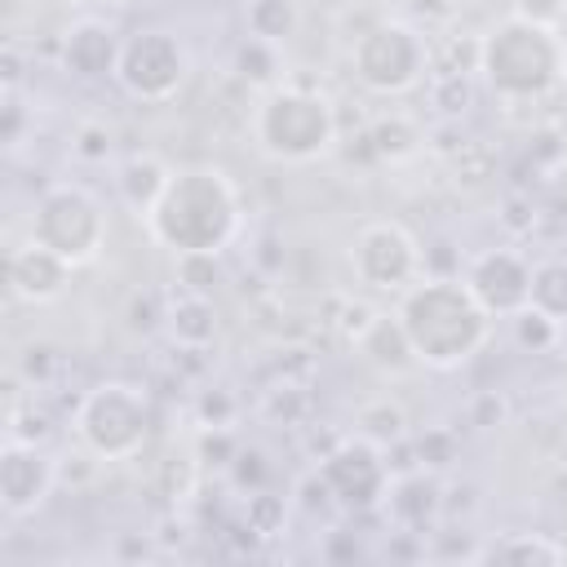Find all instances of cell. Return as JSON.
Segmentation results:
<instances>
[{"mask_svg": "<svg viewBox=\"0 0 567 567\" xmlns=\"http://www.w3.org/2000/svg\"><path fill=\"white\" fill-rule=\"evenodd\" d=\"M146 235L155 248L177 252H226L244 230L239 182L221 164H182L168 190L146 213Z\"/></svg>", "mask_w": 567, "mask_h": 567, "instance_id": "1", "label": "cell"}, {"mask_svg": "<svg viewBox=\"0 0 567 567\" xmlns=\"http://www.w3.org/2000/svg\"><path fill=\"white\" fill-rule=\"evenodd\" d=\"M394 315L416 350V363L434 372H456L478 359L496 328L461 275H421L399 292Z\"/></svg>", "mask_w": 567, "mask_h": 567, "instance_id": "2", "label": "cell"}, {"mask_svg": "<svg viewBox=\"0 0 567 567\" xmlns=\"http://www.w3.org/2000/svg\"><path fill=\"white\" fill-rule=\"evenodd\" d=\"M567 44L549 27H532L518 18H501L483 31V66L478 80L505 106H532L563 89Z\"/></svg>", "mask_w": 567, "mask_h": 567, "instance_id": "3", "label": "cell"}, {"mask_svg": "<svg viewBox=\"0 0 567 567\" xmlns=\"http://www.w3.org/2000/svg\"><path fill=\"white\" fill-rule=\"evenodd\" d=\"M252 146L275 164H315L337 151L341 124L332 97L301 80H284L266 89L252 106Z\"/></svg>", "mask_w": 567, "mask_h": 567, "instance_id": "4", "label": "cell"}, {"mask_svg": "<svg viewBox=\"0 0 567 567\" xmlns=\"http://www.w3.org/2000/svg\"><path fill=\"white\" fill-rule=\"evenodd\" d=\"M151 394L137 381H97L75 399L71 430L102 461H133L151 443Z\"/></svg>", "mask_w": 567, "mask_h": 567, "instance_id": "5", "label": "cell"}, {"mask_svg": "<svg viewBox=\"0 0 567 567\" xmlns=\"http://www.w3.org/2000/svg\"><path fill=\"white\" fill-rule=\"evenodd\" d=\"M430 66H434L430 35L416 22H403V18H377L350 44V71L377 97L412 93L416 84L430 80Z\"/></svg>", "mask_w": 567, "mask_h": 567, "instance_id": "6", "label": "cell"}, {"mask_svg": "<svg viewBox=\"0 0 567 567\" xmlns=\"http://www.w3.org/2000/svg\"><path fill=\"white\" fill-rule=\"evenodd\" d=\"M27 235L80 270V266L97 261V252L106 248L111 217H106V204L97 199V190H89L84 182H53L35 195Z\"/></svg>", "mask_w": 567, "mask_h": 567, "instance_id": "7", "label": "cell"}, {"mask_svg": "<svg viewBox=\"0 0 567 567\" xmlns=\"http://www.w3.org/2000/svg\"><path fill=\"white\" fill-rule=\"evenodd\" d=\"M190 71V53L177 40V31L168 27H137L133 35H124L120 44V66H115V84L146 106H164L182 93Z\"/></svg>", "mask_w": 567, "mask_h": 567, "instance_id": "8", "label": "cell"}, {"mask_svg": "<svg viewBox=\"0 0 567 567\" xmlns=\"http://www.w3.org/2000/svg\"><path fill=\"white\" fill-rule=\"evenodd\" d=\"M350 270L368 292L399 297L425 275V248L399 217H372L350 239Z\"/></svg>", "mask_w": 567, "mask_h": 567, "instance_id": "9", "label": "cell"}, {"mask_svg": "<svg viewBox=\"0 0 567 567\" xmlns=\"http://www.w3.org/2000/svg\"><path fill=\"white\" fill-rule=\"evenodd\" d=\"M319 470L332 483V496L341 509L350 514H381V501L390 492V465H385V447H377L363 434H346L328 461H319Z\"/></svg>", "mask_w": 567, "mask_h": 567, "instance_id": "10", "label": "cell"}, {"mask_svg": "<svg viewBox=\"0 0 567 567\" xmlns=\"http://www.w3.org/2000/svg\"><path fill=\"white\" fill-rule=\"evenodd\" d=\"M461 279L470 284V292L478 297V306L492 319H514L532 301V261L518 248H509V244L474 252L465 261Z\"/></svg>", "mask_w": 567, "mask_h": 567, "instance_id": "11", "label": "cell"}, {"mask_svg": "<svg viewBox=\"0 0 567 567\" xmlns=\"http://www.w3.org/2000/svg\"><path fill=\"white\" fill-rule=\"evenodd\" d=\"M53 492H58L53 456H44L40 443L4 439L0 443V509H4V518L18 523V518L40 514Z\"/></svg>", "mask_w": 567, "mask_h": 567, "instance_id": "12", "label": "cell"}, {"mask_svg": "<svg viewBox=\"0 0 567 567\" xmlns=\"http://www.w3.org/2000/svg\"><path fill=\"white\" fill-rule=\"evenodd\" d=\"M120 35L106 18H93V13H80L66 22L62 40H58V62L71 80H115V66H120Z\"/></svg>", "mask_w": 567, "mask_h": 567, "instance_id": "13", "label": "cell"}, {"mask_svg": "<svg viewBox=\"0 0 567 567\" xmlns=\"http://www.w3.org/2000/svg\"><path fill=\"white\" fill-rule=\"evenodd\" d=\"M71 261H62L53 248H44V244H35L31 235L22 239V244H13L9 248V257H4V284H9V292L18 297V301H27V306H49V301H58L66 288H71Z\"/></svg>", "mask_w": 567, "mask_h": 567, "instance_id": "14", "label": "cell"}, {"mask_svg": "<svg viewBox=\"0 0 567 567\" xmlns=\"http://www.w3.org/2000/svg\"><path fill=\"white\" fill-rule=\"evenodd\" d=\"M381 514H385V523L394 532L425 536L439 523V514H443V483H439V474H430V470L394 474L390 492L381 501Z\"/></svg>", "mask_w": 567, "mask_h": 567, "instance_id": "15", "label": "cell"}, {"mask_svg": "<svg viewBox=\"0 0 567 567\" xmlns=\"http://www.w3.org/2000/svg\"><path fill=\"white\" fill-rule=\"evenodd\" d=\"M168 310H164V332L177 350H208L221 332V319H217V306L213 297H199V292H182L173 288L168 297Z\"/></svg>", "mask_w": 567, "mask_h": 567, "instance_id": "16", "label": "cell"}, {"mask_svg": "<svg viewBox=\"0 0 567 567\" xmlns=\"http://www.w3.org/2000/svg\"><path fill=\"white\" fill-rule=\"evenodd\" d=\"M354 354L377 372V377H408L412 368H421L416 363V350H412V341H408V332H403V323H399V315L390 310H381L377 315V323L363 332V341L354 346Z\"/></svg>", "mask_w": 567, "mask_h": 567, "instance_id": "17", "label": "cell"}, {"mask_svg": "<svg viewBox=\"0 0 567 567\" xmlns=\"http://www.w3.org/2000/svg\"><path fill=\"white\" fill-rule=\"evenodd\" d=\"M168 177H173V164H164L159 155L151 151H137L128 159H120L115 168V195L128 213H137L146 221V213L159 204V195L168 190Z\"/></svg>", "mask_w": 567, "mask_h": 567, "instance_id": "18", "label": "cell"}, {"mask_svg": "<svg viewBox=\"0 0 567 567\" xmlns=\"http://www.w3.org/2000/svg\"><path fill=\"white\" fill-rule=\"evenodd\" d=\"M363 137H368V155L372 159H381V164H408L425 146V124L416 115H408V111H381V115L368 120Z\"/></svg>", "mask_w": 567, "mask_h": 567, "instance_id": "19", "label": "cell"}, {"mask_svg": "<svg viewBox=\"0 0 567 567\" xmlns=\"http://www.w3.org/2000/svg\"><path fill=\"white\" fill-rule=\"evenodd\" d=\"M377 306L372 301H363V297H354V292H323V301H319V310H315V319H319V328L328 332V341L332 346H346V350H354L359 341H363V332L377 323Z\"/></svg>", "mask_w": 567, "mask_h": 567, "instance_id": "20", "label": "cell"}, {"mask_svg": "<svg viewBox=\"0 0 567 567\" xmlns=\"http://www.w3.org/2000/svg\"><path fill=\"white\" fill-rule=\"evenodd\" d=\"M478 563H567V545L549 532H505L478 545Z\"/></svg>", "mask_w": 567, "mask_h": 567, "instance_id": "21", "label": "cell"}, {"mask_svg": "<svg viewBox=\"0 0 567 567\" xmlns=\"http://www.w3.org/2000/svg\"><path fill=\"white\" fill-rule=\"evenodd\" d=\"M301 0H244V35L279 49L301 31Z\"/></svg>", "mask_w": 567, "mask_h": 567, "instance_id": "22", "label": "cell"}, {"mask_svg": "<svg viewBox=\"0 0 567 567\" xmlns=\"http://www.w3.org/2000/svg\"><path fill=\"white\" fill-rule=\"evenodd\" d=\"M354 434L372 439L377 447H390V443H403L412 434V421H408V408L390 394H377L368 403L354 408Z\"/></svg>", "mask_w": 567, "mask_h": 567, "instance_id": "23", "label": "cell"}, {"mask_svg": "<svg viewBox=\"0 0 567 567\" xmlns=\"http://www.w3.org/2000/svg\"><path fill=\"white\" fill-rule=\"evenodd\" d=\"M257 416L270 430H306L315 416L310 385H266L257 399Z\"/></svg>", "mask_w": 567, "mask_h": 567, "instance_id": "24", "label": "cell"}, {"mask_svg": "<svg viewBox=\"0 0 567 567\" xmlns=\"http://www.w3.org/2000/svg\"><path fill=\"white\" fill-rule=\"evenodd\" d=\"M199 478H204V461L195 456V447H190V452L168 447L164 461L155 465V492H159L168 505H177V509L199 496Z\"/></svg>", "mask_w": 567, "mask_h": 567, "instance_id": "25", "label": "cell"}, {"mask_svg": "<svg viewBox=\"0 0 567 567\" xmlns=\"http://www.w3.org/2000/svg\"><path fill=\"white\" fill-rule=\"evenodd\" d=\"M443 168L452 173V182H456V186L478 190V186H487V182L496 177V151H492V142H487V137L465 133V137L443 155Z\"/></svg>", "mask_w": 567, "mask_h": 567, "instance_id": "26", "label": "cell"}, {"mask_svg": "<svg viewBox=\"0 0 567 567\" xmlns=\"http://www.w3.org/2000/svg\"><path fill=\"white\" fill-rule=\"evenodd\" d=\"M235 80H244L248 89H261V93L284 84V53H279V44L244 35L235 44Z\"/></svg>", "mask_w": 567, "mask_h": 567, "instance_id": "27", "label": "cell"}, {"mask_svg": "<svg viewBox=\"0 0 567 567\" xmlns=\"http://www.w3.org/2000/svg\"><path fill=\"white\" fill-rule=\"evenodd\" d=\"M478 97V75H456V71H430L425 80V102L439 120H461Z\"/></svg>", "mask_w": 567, "mask_h": 567, "instance_id": "28", "label": "cell"}, {"mask_svg": "<svg viewBox=\"0 0 567 567\" xmlns=\"http://www.w3.org/2000/svg\"><path fill=\"white\" fill-rule=\"evenodd\" d=\"M536 310H545L549 319H558L567 328V257H545L532 266V301Z\"/></svg>", "mask_w": 567, "mask_h": 567, "instance_id": "29", "label": "cell"}, {"mask_svg": "<svg viewBox=\"0 0 567 567\" xmlns=\"http://www.w3.org/2000/svg\"><path fill=\"white\" fill-rule=\"evenodd\" d=\"M53 412L44 403H35V390L4 403V439H18V443H49L53 439Z\"/></svg>", "mask_w": 567, "mask_h": 567, "instance_id": "30", "label": "cell"}, {"mask_svg": "<svg viewBox=\"0 0 567 567\" xmlns=\"http://www.w3.org/2000/svg\"><path fill=\"white\" fill-rule=\"evenodd\" d=\"M430 71H456V75H478L483 66V35L474 31H447L443 40H430Z\"/></svg>", "mask_w": 567, "mask_h": 567, "instance_id": "31", "label": "cell"}, {"mask_svg": "<svg viewBox=\"0 0 567 567\" xmlns=\"http://www.w3.org/2000/svg\"><path fill=\"white\" fill-rule=\"evenodd\" d=\"M239 518H244V527L257 532L261 540H275V536L288 532V496H279V492H270V487H257V492L244 496Z\"/></svg>", "mask_w": 567, "mask_h": 567, "instance_id": "32", "label": "cell"}, {"mask_svg": "<svg viewBox=\"0 0 567 567\" xmlns=\"http://www.w3.org/2000/svg\"><path fill=\"white\" fill-rule=\"evenodd\" d=\"M173 288L182 292H199V297H213L221 284H226V270H221V252H177L173 257Z\"/></svg>", "mask_w": 567, "mask_h": 567, "instance_id": "33", "label": "cell"}, {"mask_svg": "<svg viewBox=\"0 0 567 567\" xmlns=\"http://www.w3.org/2000/svg\"><path fill=\"white\" fill-rule=\"evenodd\" d=\"M412 439V452H416V465L430 470V474H447L456 461H461V434L452 425H425Z\"/></svg>", "mask_w": 567, "mask_h": 567, "instance_id": "34", "label": "cell"}, {"mask_svg": "<svg viewBox=\"0 0 567 567\" xmlns=\"http://www.w3.org/2000/svg\"><path fill=\"white\" fill-rule=\"evenodd\" d=\"M315 372H319V363L306 346H275L261 363L266 385H315Z\"/></svg>", "mask_w": 567, "mask_h": 567, "instance_id": "35", "label": "cell"}, {"mask_svg": "<svg viewBox=\"0 0 567 567\" xmlns=\"http://www.w3.org/2000/svg\"><path fill=\"white\" fill-rule=\"evenodd\" d=\"M509 323H514V346L527 350V354H549V350L563 346V323L549 319V315L536 310V306H523Z\"/></svg>", "mask_w": 567, "mask_h": 567, "instance_id": "36", "label": "cell"}, {"mask_svg": "<svg viewBox=\"0 0 567 567\" xmlns=\"http://www.w3.org/2000/svg\"><path fill=\"white\" fill-rule=\"evenodd\" d=\"M53 465H58V487H66V492H89V487H97V478H102V456L93 452V447H84L80 439H75V447H66V452H58L53 456Z\"/></svg>", "mask_w": 567, "mask_h": 567, "instance_id": "37", "label": "cell"}, {"mask_svg": "<svg viewBox=\"0 0 567 567\" xmlns=\"http://www.w3.org/2000/svg\"><path fill=\"white\" fill-rule=\"evenodd\" d=\"M71 155L80 164H106L115 155V128L106 120H97V115L75 120V128H71Z\"/></svg>", "mask_w": 567, "mask_h": 567, "instance_id": "38", "label": "cell"}, {"mask_svg": "<svg viewBox=\"0 0 567 567\" xmlns=\"http://www.w3.org/2000/svg\"><path fill=\"white\" fill-rule=\"evenodd\" d=\"M13 372L22 377L27 390H44V385L58 381V372H62V354H58L49 341H27V346L18 350V359H13Z\"/></svg>", "mask_w": 567, "mask_h": 567, "instance_id": "39", "label": "cell"}, {"mask_svg": "<svg viewBox=\"0 0 567 567\" xmlns=\"http://www.w3.org/2000/svg\"><path fill=\"white\" fill-rule=\"evenodd\" d=\"M540 204L527 195V190H509L501 204H496V226L509 235V239H532L536 226H540Z\"/></svg>", "mask_w": 567, "mask_h": 567, "instance_id": "40", "label": "cell"}, {"mask_svg": "<svg viewBox=\"0 0 567 567\" xmlns=\"http://www.w3.org/2000/svg\"><path fill=\"white\" fill-rule=\"evenodd\" d=\"M190 447H195V456L204 461V470H226L244 443H239L235 425H199Z\"/></svg>", "mask_w": 567, "mask_h": 567, "instance_id": "41", "label": "cell"}, {"mask_svg": "<svg viewBox=\"0 0 567 567\" xmlns=\"http://www.w3.org/2000/svg\"><path fill=\"white\" fill-rule=\"evenodd\" d=\"M190 416H195V425H235L239 421V399L226 385H208L190 399Z\"/></svg>", "mask_w": 567, "mask_h": 567, "instance_id": "42", "label": "cell"}, {"mask_svg": "<svg viewBox=\"0 0 567 567\" xmlns=\"http://www.w3.org/2000/svg\"><path fill=\"white\" fill-rule=\"evenodd\" d=\"M226 478H230V487H235L239 496L266 487V483H270V461H266V452H261V447H239L235 461L226 465Z\"/></svg>", "mask_w": 567, "mask_h": 567, "instance_id": "43", "label": "cell"}, {"mask_svg": "<svg viewBox=\"0 0 567 567\" xmlns=\"http://www.w3.org/2000/svg\"><path fill=\"white\" fill-rule=\"evenodd\" d=\"M465 421L474 430H501V425H509V399H505V390H474L470 403H465Z\"/></svg>", "mask_w": 567, "mask_h": 567, "instance_id": "44", "label": "cell"}, {"mask_svg": "<svg viewBox=\"0 0 567 567\" xmlns=\"http://www.w3.org/2000/svg\"><path fill=\"white\" fill-rule=\"evenodd\" d=\"M164 310H168V301H159L155 292H133L128 297V306H124V323H128V332H137V337H151L155 328H164Z\"/></svg>", "mask_w": 567, "mask_h": 567, "instance_id": "45", "label": "cell"}, {"mask_svg": "<svg viewBox=\"0 0 567 567\" xmlns=\"http://www.w3.org/2000/svg\"><path fill=\"white\" fill-rule=\"evenodd\" d=\"M297 505L306 509V514H328V509H337V496H332V483H328V474L315 465V470H306L301 478H297Z\"/></svg>", "mask_w": 567, "mask_h": 567, "instance_id": "46", "label": "cell"}, {"mask_svg": "<svg viewBox=\"0 0 567 567\" xmlns=\"http://www.w3.org/2000/svg\"><path fill=\"white\" fill-rule=\"evenodd\" d=\"M509 18L532 22V27L563 31V22H567V0H509Z\"/></svg>", "mask_w": 567, "mask_h": 567, "instance_id": "47", "label": "cell"}, {"mask_svg": "<svg viewBox=\"0 0 567 567\" xmlns=\"http://www.w3.org/2000/svg\"><path fill=\"white\" fill-rule=\"evenodd\" d=\"M195 536V523L186 518V514H177V505H168V514L155 523V532H151V545L155 549H182L186 540Z\"/></svg>", "mask_w": 567, "mask_h": 567, "instance_id": "48", "label": "cell"}, {"mask_svg": "<svg viewBox=\"0 0 567 567\" xmlns=\"http://www.w3.org/2000/svg\"><path fill=\"white\" fill-rule=\"evenodd\" d=\"M22 133H27V106L13 89V93H4V106H0V137H4V146H22Z\"/></svg>", "mask_w": 567, "mask_h": 567, "instance_id": "49", "label": "cell"}, {"mask_svg": "<svg viewBox=\"0 0 567 567\" xmlns=\"http://www.w3.org/2000/svg\"><path fill=\"white\" fill-rule=\"evenodd\" d=\"M341 439H346V434H341V430H332V425H323V430H319V425H306V456L319 465V461H328V456H332V447H337Z\"/></svg>", "mask_w": 567, "mask_h": 567, "instance_id": "50", "label": "cell"}, {"mask_svg": "<svg viewBox=\"0 0 567 567\" xmlns=\"http://www.w3.org/2000/svg\"><path fill=\"white\" fill-rule=\"evenodd\" d=\"M22 66H27V62H22V49L9 40V44H4V53H0V84H4V93L22 89V75H27Z\"/></svg>", "mask_w": 567, "mask_h": 567, "instance_id": "51", "label": "cell"}, {"mask_svg": "<svg viewBox=\"0 0 567 567\" xmlns=\"http://www.w3.org/2000/svg\"><path fill=\"white\" fill-rule=\"evenodd\" d=\"M554 461H558V470H563V474H567V434H563V439H558V452H554Z\"/></svg>", "mask_w": 567, "mask_h": 567, "instance_id": "52", "label": "cell"}, {"mask_svg": "<svg viewBox=\"0 0 567 567\" xmlns=\"http://www.w3.org/2000/svg\"><path fill=\"white\" fill-rule=\"evenodd\" d=\"M328 9H346V4H354V0H323Z\"/></svg>", "mask_w": 567, "mask_h": 567, "instance_id": "53", "label": "cell"}, {"mask_svg": "<svg viewBox=\"0 0 567 567\" xmlns=\"http://www.w3.org/2000/svg\"><path fill=\"white\" fill-rule=\"evenodd\" d=\"M425 4H439V9H452L456 0H425Z\"/></svg>", "mask_w": 567, "mask_h": 567, "instance_id": "54", "label": "cell"}, {"mask_svg": "<svg viewBox=\"0 0 567 567\" xmlns=\"http://www.w3.org/2000/svg\"><path fill=\"white\" fill-rule=\"evenodd\" d=\"M563 93H567V58H563Z\"/></svg>", "mask_w": 567, "mask_h": 567, "instance_id": "55", "label": "cell"}, {"mask_svg": "<svg viewBox=\"0 0 567 567\" xmlns=\"http://www.w3.org/2000/svg\"><path fill=\"white\" fill-rule=\"evenodd\" d=\"M66 4H80V9H84V4H93V0H66Z\"/></svg>", "mask_w": 567, "mask_h": 567, "instance_id": "56", "label": "cell"}, {"mask_svg": "<svg viewBox=\"0 0 567 567\" xmlns=\"http://www.w3.org/2000/svg\"><path fill=\"white\" fill-rule=\"evenodd\" d=\"M102 4H128V0H102Z\"/></svg>", "mask_w": 567, "mask_h": 567, "instance_id": "57", "label": "cell"}, {"mask_svg": "<svg viewBox=\"0 0 567 567\" xmlns=\"http://www.w3.org/2000/svg\"><path fill=\"white\" fill-rule=\"evenodd\" d=\"M563 403H567V381H563Z\"/></svg>", "mask_w": 567, "mask_h": 567, "instance_id": "58", "label": "cell"}]
</instances>
